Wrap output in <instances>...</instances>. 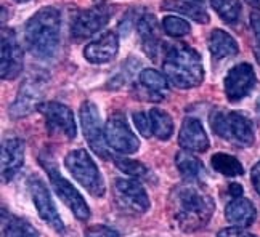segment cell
<instances>
[{
    "mask_svg": "<svg viewBox=\"0 0 260 237\" xmlns=\"http://www.w3.org/2000/svg\"><path fill=\"white\" fill-rule=\"evenodd\" d=\"M199 181L178 184L169 197V209L177 226L183 232H196L211 221L215 212V202L204 191Z\"/></svg>",
    "mask_w": 260,
    "mask_h": 237,
    "instance_id": "obj_1",
    "label": "cell"
},
{
    "mask_svg": "<svg viewBox=\"0 0 260 237\" xmlns=\"http://www.w3.org/2000/svg\"><path fill=\"white\" fill-rule=\"evenodd\" d=\"M61 16L55 7H44L29 18L24 27V42L36 58H53L59 45Z\"/></svg>",
    "mask_w": 260,
    "mask_h": 237,
    "instance_id": "obj_2",
    "label": "cell"
},
{
    "mask_svg": "<svg viewBox=\"0 0 260 237\" xmlns=\"http://www.w3.org/2000/svg\"><path fill=\"white\" fill-rule=\"evenodd\" d=\"M167 81L177 88H194L204 81L203 59L196 50L186 45L169 48L162 63Z\"/></svg>",
    "mask_w": 260,
    "mask_h": 237,
    "instance_id": "obj_3",
    "label": "cell"
},
{
    "mask_svg": "<svg viewBox=\"0 0 260 237\" xmlns=\"http://www.w3.org/2000/svg\"><path fill=\"white\" fill-rule=\"evenodd\" d=\"M211 127L220 138L236 146L247 147L255 141L254 124L243 112L215 109L211 114Z\"/></svg>",
    "mask_w": 260,
    "mask_h": 237,
    "instance_id": "obj_4",
    "label": "cell"
},
{
    "mask_svg": "<svg viewBox=\"0 0 260 237\" xmlns=\"http://www.w3.org/2000/svg\"><path fill=\"white\" fill-rule=\"evenodd\" d=\"M64 165L73 175L74 180L85 187V191L93 197H103L106 194V186L96 164L88 155L85 149L71 151L64 157Z\"/></svg>",
    "mask_w": 260,
    "mask_h": 237,
    "instance_id": "obj_5",
    "label": "cell"
},
{
    "mask_svg": "<svg viewBox=\"0 0 260 237\" xmlns=\"http://www.w3.org/2000/svg\"><path fill=\"white\" fill-rule=\"evenodd\" d=\"M41 162L45 167V170L48 172L50 183H52L56 195L66 204V207L74 213L77 220L87 221L90 218V210H88L87 202L84 201V197L81 195V192H79L76 187L69 183L61 173H59V170L56 169V165L53 162H48V159H47V162L44 159H41Z\"/></svg>",
    "mask_w": 260,
    "mask_h": 237,
    "instance_id": "obj_6",
    "label": "cell"
},
{
    "mask_svg": "<svg viewBox=\"0 0 260 237\" xmlns=\"http://www.w3.org/2000/svg\"><path fill=\"white\" fill-rule=\"evenodd\" d=\"M81 125L84 130V136L88 143V146L92 147V151L102 157V159H109L113 155L109 152V146L105 136V128L102 127V118H100L98 107L92 101H85L81 106Z\"/></svg>",
    "mask_w": 260,
    "mask_h": 237,
    "instance_id": "obj_7",
    "label": "cell"
},
{
    "mask_svg": "<svg viewBox=\"0 0 260 237\" xmlns=\"http://www.w3.org/2000/svg\"><path fill=\"white\" fill-rule=\"evenodd\" d=\"M27 187H29V194H31V199L36 205L39 216H41L53 231L63 234L64 224L61 221V216H59L52 195L48 192V187L45 186L42 178L37 175L31 176L27 180Z\"/></svg>",
    "mask_w": 260,
    "mask_h": 237,
    "instance_id": "obj_8",
    "label": "cell"
},
{
    "mask_svg": "<svg viewBox=\"0 0 260 237\" xmlns=\"http://www.w3.org/2000/svg\"><path fill=\"white\" fill-rule=\"evenodd\" d=\"M39 111L45 117L47 130L50 135L64 138V140H74L77 127L74 114L68 106L56 101H48L39 106Z\"/></svg>",
    "mask_w": 260,
    "mask_h": 237,
    "instance_id": "obj_9",
    "label": "cell"
},
{
    "mask_svg": "<svg viewBox=\"0 0 260 237\" xmlns=\"http://www.w3.org/2000/svg\"><path fill=\"white\" fill-rule=\"evenodd\" d=\"M105 136L108 146L121 154H134L140 147L137 135L132 132V128L128 127L125 117L121 112L109 115L105 125Z\"/></svg>",
    "mask_w": 260,
    "mask_h": 237,
    "instance_id": "obj_10",
    "label": "cell"
},
{
    "mask_svg": "<svg viewBox=\"0 0 260 237\" xmlns=\"http://www.w3.org/2000/svg\"><path fill=\"white\" fill-rule=\"evenodd\" d=\"M109 18H111V12H109V8L103 4H100V5L96 4L93 7L84 10V12H81L74 18V21L71 24L73 41L81 42L88 37H92L93 34L102 31L108 24Z\"/></svg>",
    "mask_w": 260,
    "mask_h": 237,
    "instance_id": "obj_11",
    "label": "cell"
},
{
    "mask_svg": "<svg viewBox=\"0 0 260 237\" xmlns=\"http://www.w3.org/2000/svg\"><path fill=\"white\" fill-rule=\"evenodd\" d=\"M45 88V78L44 77H27L23 82L19 93L13 104L10 106L8 114L13 118H21L27 114H31L36 107L41 106V100Z\"/></svg>",
    "mask_w": 260,
    "mask_h": 237,
    "instance_id": "obj_12",
    "label": "cell"
},
{
    "mask_svg": "<svg viewBox=\"0 0 260 237\" xmlns=\"http://www.w3.org/2000/svg\"><path fill=\"white\" fill-rule=\"evenodd\" d=\"M114 194L119 205L134 213H145L151 207L145 187L137 180L117 178L114 181Z\"/></svg>",
    "mask_w": 260,
    "mask_h": 237,
    "instance_id": "obj_13",
    "label": "cell"
},
{
    "mask_svg": "<svg viewBox=\"0 0 260 237\" xmlns=\"http://www.w3.org/2000/svg\"><path fill=\"white\" fill-rule=\"evenodd\" d=\"M2 64L0 75L4 81H13L23 69V50L13 29H2Z\"/></svg>",
    "mask_w": 260,
    "mask_h": 237,
    "instance_id": "obj_14",
    "label": "cell"
},
{
    "mask_svg": "<svg viewBox=\"0 0 260 237\" xmlns=\"http://www.w3.org/2000/svg\"><path fill=\"white\" fill-rule=\"evenodd\" d=\"M257 77L254 67L247 63L236 64L225 77V95L230 101H241L255 87Z\"/></svg>",
    "mask_w": 260,
    "mask_h": 237,
    "instance_id": "obj_15",
    "label": "cell"
},
{
    "mask_svg": "<svg viewBox=\"0 0 260 237\" xmlns=\"http://www.w3.org/2000/svg\"><path fill=\"white\" fill-rule=\"evenodd\" d=\"M178 144L185 151L206 152L209 149V138L204 132L203 124L194 117H186L178 135Z\"/></svg>",
    "mask_w": 260,
    "mask_h": 237,
    "instance_id": "obj_16",
    "label": "cell"
},
{
    "mask_svg": "<svg viewBox=\"0 0 260 237\" xmlns=\"http://www.w3.org/2000/svg\"><path fill=\"white\" fill-rule=\"evenodd\" d=\"M135 27L137 34L142 42V48L145 53L156 59L159 53V47H161V37H159V24L154 15L151 13H143L135 19Z\"/></svg>",
    "mask_w": 260,
    "mask_h": 237,
    "instance_id": "obj_17",
    "label": "cell"
},
{
    "mask_svg": "<svg viewBox=\"0 0 260 237\" xmlns=\"http://www.w3.org/2000/svg\"><path fill=\"white\" fill-rule=\"evenodd\" d=\"M119 38L116 32H105L84 48V58L93 64L109 63L117 55Z\"/></svg>",
    "mask_w": 260,
    "mask_h": 237,
    "instance_id": "obj_18",
    "label": "cell"
},
{
    "mask_svg": "<svg viewBox=\"0 0 260 237\" xmlns=\"http://www.w3.org/2000/svg\"><path fill=\"white\" fill-rule=\"evenodd\" d=\"M24 164V144L18 138H10L2 144V180L12 181Z\"/></svg>",
    "mask_w": 260,
    "mask_h": 237,
    "instance_id": "obj_19",
    "label": "cell"
},
{
    "mask_svg": "<svg viewBox=\"0 0 260 237\" xmlns=\"http://www.w3.org/2000/svg\"><path fill=\"white\" fill-rule=\"evenodd\" d=\"M255 215L257 213L254 204L246 197H235L225 209L226 220L235 226H239V228L251 226L255 221Z\"/></svg>",
    "mask_w": 260,
    "mask_h": 237,
    "instance_id": "obj_20",
    "label": "cell"
},
{
    "mask_svg": "<svg viewBox=\"0 0 260 237\" xmlns=\"http://www.w3.org/2000/svg\"><path fill=\"white\" fill-rule=\"evenodd\" d=\"M161 10L183 15L199 24H207L211 21L209 13L206 12V8L203 5L194 4V2H188V0H162Z\"/></svg>",
    "mask_w": 260,
    "mask_h": 237,
    "instance_id": "obj_21",
    "label": "cell"
},
{
    "mask_svg": "<svg viewBox=\"0 0 260 237\" xmlns=\"http://www.w3.org/2000/svg\"><path fill=\"white\" fill-rule=\"evenodd\" d=\"M207 45H209V50H211L212 56L217 59L235 56L239 52V47L235 38L228 32L222 31V29H214L211 35H209Z\"/></svg>",
    "mask_w": 260,
    "mask_h": 237,
    "instance_id": "obj_22",
    "label": "cell"
},
{
    "mask_svg": "<svg viewBox=\"0 0 260 237\" xmlns=\"http://www.w3.org/2000/svg\"><path fill=\"white\" fill-rule=\"evenodd\" d=\"M2 237H39L31 223L2 209Z\"/></svg>",
    "mask_w": 260,
    "mask_h": 237,
    "instance_id": "obj_23",
    "label": "cell"
},
{
    "mask_svg": "<svg viewBox=\"0 0 260 237\" xmlns=\"http://www.w3.org/2000/svg\"><path fill=\"white\" fill-rule=\"evenodd\" d=\"M175 165L186 181H201V178L204 176L203 162L193 154H189V151L178 152L175 155Z\"/></svg>",
    "mask_w": 260,
    "mask_h": 237,
    "instance_id": "obj_24",
    "label": "cell"
},
{
    "mask_svg": "<svg viewBox=\"0 0 260 237\" xmlns=\"http://www.w3.org/2000/svg\"><path fill=\"white\" fill-rule=\"evenodd\" d=\"M211 165L217 173L225 176H239L244 173L243 164L232 154H225V152L214 154L211 159Z\"/></svg>",
    "mask_w": 260,
    "mask_h": 237,
    "instance_id": "obj_25",
    "label": "cell"
},
{
    "mask_svg": "<svg viewBox=\"0 0 260 237\" xmlns=\"http://www.w3.org/2000/svg\"><path fill=\"white\" fill-rule=\"evenodd\" d=\"M149 118H151V128H153V135L159 140H169L174 133V122L172 117L169 115L166 111L157 109V107H153L149 111Z\"/></svg>",
    "mask_w": 260,
    "mask_h": 237,
    "instance_id": "obj_26",
    "label": "cell"
},
{
    "mask_svg": "<svg viewBox=\"0 0 260 237\" xmlns=\"http://www.w3.org/2000/svg\"><path fill=\"white\" fill-rule=\"evenodd\" d=\"M140 84H142L146 90L153 92L156 95H161L164 96L169 90V81L167 77L162 75L161 72L154 71V69H143L142 72H140V77H138Z\"/></svg>",
    "mask_w": 260,
    "mask_h": 237,
    "instance_id": "obj_27",
    "label": "cell"
},
{
    "mask_svg": "<svg viewBox=\"0 0 260 237\" xmlns=\"http://www.w3.org/2000/svg\"><path fill=\"white\" fill-rule=\"evenodd\" d=\"M211 7L228 24H235L241 16V2L239 0H211Z\"/></svg>",
    "mask_w": 260,
    "mask_h": 237,
    "instance_id": "obj_28",
    "label": "cell"
},
{
    "mask_svg": "<svg viewBox=\"0 0 260 237\" xmlns=\"http://www.w3.org/2000/svg\"><path fill=\"white\" fill-rule=\"evenodd\" d=\"M113 161L116 167L121 172H124L128 176H135V178H145L148 176V167L143 165L142 162L128 159V157H121V155H113Z\"/></svg>",
    "mask_w": 260,
    "mask_h": 237,
    "instance_id": "obj_29",
    "label": "cell"
},
{
    "mask_svg": "<svg viewBox=\"0 0 260 237\" xmlns=\"http://www.w3.org/2000/svg\"><path fill=\"white\" fill-rule=\"evenodd\" d=\"M162 29L167 35L171 37H183L186 34H189L191 31V26H189L188 21L182 18H177V16H166L162 19Z\"/></svg>",
    "mask_w": 260,
    "mask_h": 237,
    "instance_id": "obj_30",
    "label": "cell"
},
{
    "mask_svg": "<svg viewBox=\"0 0 260 237\" xmlns=\"http://www.w3.org/2000/svg\"><path fill=\"white\" fill-rule=\"evenodd\" d=\"M251 27L254 34V55L260 64V10L258 8L251 12Z\"/></svg>",
    "mask_w": 260,
    "mask_h": 237,
    "instance_id": "obj_31",
    "label": "cell"
},
{
    "mask_svg": "<svg viewBox=\"0 0 260 237\" xmlns=\"http://www.w3.org/2000/svg\"><path fill=\"white\" fill-rule=\"evenodd\" d=\"M134 124L137 127V130L142 133L145 138H149V136L153 135L151 118H149V114H146V112H135L134 114Z\"/></svg>",
    "mask_w": 260,
    "mask_h": 237,
    "instance_id": "obj_32",
    "label": "cell"
},
{
    "mask_svg": "<svg viewBox=\"0 0 260 237\" xmlns=\"http://www.w3.org/2000/svg\"><path fill=\"white\" fill-rule=\"evenodd\" d=\"M85 237H119V232L108 228V226L95 224V226H90L85 231Z\"/></svg>",
    "mask_w": 260,
    "mask_h": 237,
    "instance_id": "obj_33",
    "label": "cell"
},
{
    "mask_svg": "<svg viewBox=\"0 0 260 237\" xmlns=\"http://www.w3.org/2000/svg\"><path fill=\"white\" fill-rule=\"evenodd\" d=\"M217 237H257L254 235L252 232L246 231L244 228H239V226H233V228H226V229H222Z\"/></svg>",
    "mask_w": 260,
    "mask_h": 237,
    "instance_id": "obj_34",
    "label": "cell"
},
{
    "mask_svg": "<svg viewBox=\"0 0 260 237\" xmlns=\"http://www.w3.org/2000/svg\"><path fill=\"white\" fill-rule=\"evenodd\" d=\"M251 180H252V184H254V187H255V191L260 194V162H257V164L252 167Z\"/></svg>",
    "mask_w": 260,
    "mask_h": 237,
    "instance_id": "obj_35",
    "label": "cell"
},
{
    "mask_svg": "<svg viewBox=\"0 0 260 237\" xmlns=\"http://www.w3.org/2000/svg\"><path fill=\"white\" fill-rule=\"evenodd\" d=\"M228 191H230V194H232L233 197H241L243 192H244L243 186L239 184V183H232V184L228 186Z\"/></svg>",
    "mask_w": 260,
    "mask_h": 237,
    "instance_id": "obj_36",
    "label": "cell"
},
{
    "mask_svg": "<svg viewBox=\"0 0 260 237\" xmlns=\"http://www.w3.org/2000/svg\"><path fill=\"white\" fill-rule=\"evenodd\" d=\"M5 19H7V10L2 8V21H5Z\"/></svg>",
    "mask_w": 260,
    "mask_h": 237,
    "instance_id": "obj_37",
    "label": "cell"
},
{
    "mask_svg": "<svg viewBox=\"0 0 260 237\" xmlns=\"http://www.w3.org/2000/svg\"><path fill=\"white\" fill-rule=\"evenodd\" d=\"M257 109L260 111V96L257 98Z\"/></svg>",
    "mask_w": 260,
    "mask_h": 237,
    "instance_id": "obj_38",
    "label": "cell"
},
{
    "mask_svg": "<svg viewBox=\"0 0 260 237\" xmlns=\"http://www.w3.org/2000/svg\"><path fill=\"white\" fill-rule=\"evenodd\" d=\"M16 2H27V0H16Z\"/></svg>",
    "mask_w": 260,
    "mask_h": 237,
    "instance_id": "obj_39",
    "label": "cell"
}]
</instances>
